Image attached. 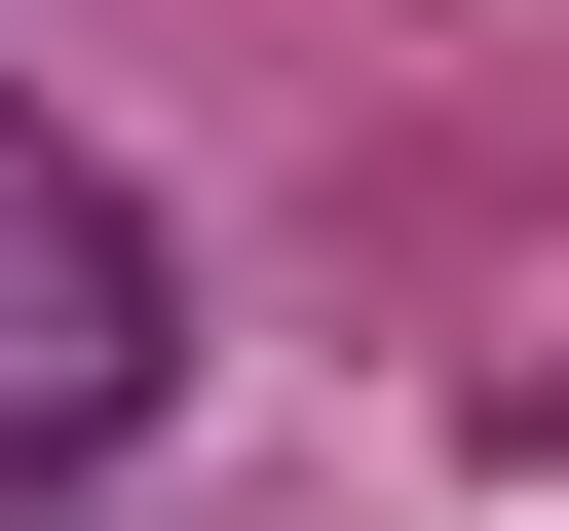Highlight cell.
<instances>
[{
  "label": "cell",
  "mask_w": 569,
  "mask_h": 531,
  "mask_svg": "<svg viewBox=\"0 0 569 531\" xmlns=\"http://www.w3.org/2000/svg\"><path fill=\"white\" fill-rule=\"evenodd\" d=\"M190 418V228L0 77V493H77V455H152Z\"/></svg>",
  "instance_id": "6da1fadb"
}]
</instances>
